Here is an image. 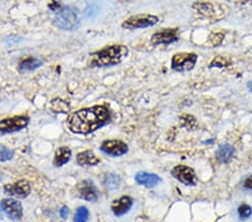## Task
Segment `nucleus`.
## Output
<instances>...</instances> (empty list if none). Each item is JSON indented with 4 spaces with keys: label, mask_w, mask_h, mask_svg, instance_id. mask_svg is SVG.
<instances>
[{
    "label": "nucleus",
    "mask_w": 252,
    "mask_h": 222,
    "mask_svg": "<svg viewBox=\"0 0 252 222\" xmlns=\"http://www.w3.org/2000/svg\"><path fill=\"white\" fill-rule=\"evenodd\" d=\"M110 121V112L103 106L81 109L68 117L67 126L75 134L88 135Z\"/></svg>",
    "instance_id": "1"
},
{
    "label": "nucleus",
    "mask_w": 252,
    "mask_h": 222,
    "mask_svg": "<svg viewBox=\"0 0 252 222\" xmlns=\"http://www.w3.org/2000/svg\"><path fill=\"white\" fill-rule=\"evenodd\" d=\"M128 55V48L124 45H112L92 54L93 66H112L123 62Z\"/></svg>",
    "instance_id": "2"
},
{
    "label": "nucleus",
    "mask_w": 252,
    "mask_h": 222,
    "mask_svg": "<svg viewBox=\"0 0 252 222\" xmlns=\"http://www.w3.org/2000/svg\"><path fill=\"white\" fill-rule=\"evenodd\" d=\"M55 25L64 31H75L80 26V15L75 8L66 6L56 11Z\"/></svg>",
    "instance_id": "3"
},
{
    "label": "nucleus",
    "mask_w": 252,
    "mask_h": 222,
    "mask_svg": "<svg viewBox=\"0 0 252 222\" xmlns=\"http://www.w3.org/2000/svg\"><path fill=\"white\" fill-rule=\"evenodd\" d=\"M159 22V18L157 16L149 14H139L131 16V17L125 20L123 24L124 28L127 30H137V28H147L152 27Z\"/></svg>",
    "instance_id": "4"
},
{
    "label": "nucleus",
    "mask_w": 252,
    "mask_h": 222,
    "mask_svg": "<svg viewBox=\"0 0 252 222\" xmlns=\"http://www.w3.org/2000/svg\"><path fill=\"white\" fill-rule=\"evenodd\" d=\"M197 55L194 53H178L174 55L172 60V67L177 72L190 71L195 66Z\"/></svg>",
    "instance_id": "5"
},
{
    "label": "nucleus",
    "mask_w": 252,
    "mask_h": 222,
    "mask_svg": "<svg viewBox=\"0 0 252 222\" xmlns=\"http://www.w3.org/2000/svg\"><path fill=\"white\" fill-rule=\"evenodd\" d=\"M194 9H196L201 15L205 16L207 18L220 19L224 17V10L223 6L215 5L211 2H195L193 5Z\"/></svg>",
    "instance_id": "6"
},
{
    "label": "nucleus",
    "mask_w": 252,
    "mask_h": 222,
    "mask_svg": "<svg viewBox=\"0 0 252 222\" xmlns=\"http://www.w3.org/2000/svg\"><path fill=\"white\" fill-rule=\"evenodd\" d=\"M30 119L25 116H17L0 121V132H14L25 128Z\"/></svg>",
    "instance_id": "7"
},
{
    "label": "nucleus",
    "mask_w": 252,
    "mask_h": 222,
    "mask_svg": "<svg viewBox=\"0 0 252 222\" xmlns=\"http://www.w3.org/2000/svg\"><path fill=\"white\" fill-rule=\"evenodd\" d=\"M172 174L181 183L185 185H195L197 183V177L195 175V173L192 168L184 165H177L175 166L172 171Z\"/></svg>",
    "instance_id": "8"
},
{
    "label": "nucleus",
    "mask_w": 252,
    "mask_h": 222,
    "mask_svg": "<svg viewBox=\"0 0 252 222\" xmlns=\"http://www.w3.org/2000/svg\"><path fill=\"white\" fill-rule=\"evenodd\" d=\"M0 208L6 213L7 217L15 221L20 220L23 217V205L19 201L13 199H5L0 202Z\"/></svg>",
    "instance_id": "9"
},
{
    "label": "nucleus",
    "mask_w": 252,
    "mask_h": 222,
    "mask_svg": "<svg viewBox=\"0 0 252 222\" xmlns=\"http://www.w3.org/2000/svg\"><path fill=\"white\" fill-rule=\"evenodd\" d=\"M3 190H5V193L8 195L24 199V197H26L31 193V185L27 181L22 180L15 182V183L5 185Z\"/></svg>",
    "instance_id": "10"
},
{
    "label": "nucleus",
    "mask_w": 252,
    "mask_h": 222,
    "mask_svg": "<svg viewBox=\"0 0 252 222\" xmlns=\"http://www.w3.org/2000/svg\"><path fill=\"white\" fill-rule=\"evenodd\" d=\"M101 149H102V152L105 153V154L113 157H118V156L125 155L126 153L128 152V146L127 144L124 143V141L113 139V140L103 141Z\"/></svg>",
    "instance_id": "11"
},
{
    "label": "nucleus",
    "mask_w": 252,
    "mask_h": 222,
    "mask_svg": "<svg viewBox=\"0 0 252 222\" xmlns=\"http://www.w3.org/2000/svg\"><path fill=\"white\" fill-rule=\"evenodd\" d=\"M178 39V30L177 28H166V30L158 31L157 33L152 36V42L154 45L159 44H170L176 42Z\"/></svg>",
    "instance_id": "12"
},
{
    "label": "nucleus",
    "mask_w": 252,
    "mask_h": 222,
    "mask_svg": "<svg viewBox=\"0 0 252 222\" xmlns=\"http://www.w3.org/2000/svg\"><path fill=\"white\" fill-rule=\"evenodd\" d=\"M78 191H79V195L84 200L90 201V202H94L97 200L96 189L90 181L81 182L78 187Z\"/></svg>",
    "instance_id": "13"
},
{
    "label": "nucleus",
    "mask_w": 252,
    "mask_h": 222,
    "mask_svg": "<svg viewBox=\"0 0 252 222\" xmlns=\"http://www.w3.org/2000/svg\"><path fill=\"white\" fill-rule=\"evenodd\" d=\"M132 199L130 196H121L111 205V209L116 216H124L132 207Z\"/></svg>",
    "instance_id": "14"
},
{
    "label": "nucleus",
    "mask_w": 252,
    "mask_h": 222,
    "mask_svg": "<svg viewBox=\"0 0 252 222\" xmlns=\"http://www.w3.org/2000/svg\"><path fill=\"white\" fill-rule=\"evenodd\" d=\"M136 182L138 184L144 185L146 188H154L161 182V179L156 174H150V173L140 172L136 175Z\"/></svg>",
    "instance_id": "15"
},
{
    "label": "nucleus",
    "mask_w": 252,
    "mask_h": 222,
    "mask_svg": "<svg viewBox=\"0 0 252 222\" xmlns=\"http://www.w3.org/2000/svg\"><path fill=\"white\" fill-rule=\"evenodd\" d=\"M76 161L83 166H93L100 163V159L92 151H85L76 156Z\"/></svg>",
    "instance_id": "16"
},
{
    "label": "nucleus",
    "mask_w": 252,
    "mask_h": 222,
    "mask_svg": "<svg viewBox=\"0 0 252 222\" xmlns=\"http://www.w3.org/2000/svg\"><path fill=\"white\" fill-rule=\"evenodd\" d=\"M71 149L68 147L62 146L60 147L58 151L55 152V156H54V165L55 166H62V165L66 164L68 160L71 159Z\"/></svg>",
    "instance_id": "17"
},
{
    "label": "nucleus",
    "mask_w": 252,
    "mask_h": 222,
    "mask_svg": "<svg viewBox=\"0 0 252 222\" xmlns=\"http://www.w3.org/2000/svg\"><path fill=\"white\" fill-rule=\"evenodd\" d=\"M234 155V148L229 144L222 145L219 147L217 152V159L221 161V163H227Z\"/></svg>",
    "instance_id": "18"
},
{
    "label": "nucleus",
    "mask_w": 252,
    "mask_h": 222,
    "mask_svg": "<svg viewBox=\"0 0 252 222\" xmlns=\"http://www.w3.org/2000/svg\"><path fill=\"white\" fill-rule=\"evenodd\" d=\"M43 64V61L37 58H25L22 60V62L19 63V71L25 72V71H32L35 68L39 67Z\"/></svg>",
    "instance_id": "19"
},
{
    "label": "nucleus",
    "mask_w": 252,
    "mask_h": 222,
    "mask_svg": "<svg viewBox=\"0 0 252 222\" xmlns=\"http://www.w3.org/2000/svg\"><path fill=\"white\" fill-rule=\"evenodd\" d=\"M119 182H120V179L116 174H107L104 176V180H103L104 185L109 190L117 189L119 187Z\"/></svg>",
    "instance_id": "20"
},
{
    "label": "nucleus",
    "mask_w": 252,
    "mask_h": 222,
    "mask_svg": "<svg viewBox=\"0 0 252 222\" xmlns=\"http://www.w3.org/2000/svg\"><path fill=\"white\" fill-rule=\"evenodd\" d=\"M68 104L65 101L61 100V99H56L53 100L51 103V109L54 112H67L68 111Z\"/></svg>",
    "instance_id": "21"
},
{
    "label": "nucleus",
    "mask_w": 252,
    "mask_h": 222,
    "mask_svg": "<svg viewBox=\"0 0 252 222\" xmlns=\"http://www.w3.org/2000/svg\"><path fill=\"white\" fill-rule=\"evenodd\" d=\"M89 215H90V213H89L88 208L80 207L75 212L74 222H88Z\"/></svg>",
    "instance_id": "22"
},
{
    "label": "nucleus",
    "mask_w": 252,
    "mask_h": 222,
    "mask_svg": "<svg viewBox=\"0 0 252 222\" xmlns=\"http://www.w3.org/2000/svg\"><path fill=\"white\" fill-rule=\"evenodd\" d=\"M231 64V60L227 58H223V56H218L215 58L212 62H211L210 66L211 67H226Z\"/></svg>",
    "instance_id": "23"
},
{
    "label": "nucleus",
    "mask_w": 252,
    "mask_h": 222,
    "mask_svg": "<svg viewBox=\"0 0 252 222\" xmlns=\"http://www.w3.org/2000/svg\"><path fill=\"white\" fill-rule=\"evenodd\" d=\"M238 213H239V217L241 218V219H248V218H250L252 215V209L250 205L242 204L241 207L238 209Z\"/></svg>",
    "instance_id": "24"
},
{
    "label": "nucleus",
    "mask_w": 252,
    "mask_h": 222,
    "mask_svg": "<svg viewBox=\"0 0 252 222\" xmlns=\"http://www.w3.org/2000/svg\"><path fill=\"white\" fill-rule=\"evenodd\" d=\"M14 152L10 151L9 148L0 146V161H6L13 159Z\"/></svg>",
    "instance_id": "25"
},
{
    "label": "nucleus",
    "mask_w": 252,
    "mask_h": 222,
    "mask_svg": "<svg viewBox=\"0 0 252 222\" xmlns=\"http://www.w3.org/2000/svg\"><path fill=\"white\" fill-rule=\"evenodd\" d=\"M182 124H183V126H185L186 128H189V129L193 128V126L195 125L194 117L189 116V115L183 116V117H182Z\"/></svg>",
    "instance_id": "26"
},
{
    "label": "nucleus",
    "mask_w": 252,
    "mask_h": 222,
    "mask_svg": "<svg viewBox=\"0 0 252 222\" xmlns=\"http://www.w3.org/2000/svg\"><path fill=\"white\" fill-rule=\"evenodd\" d=\"M243 187H245L246 190H249V191H252V176H248L245 180V183H243Z\"/></svg>",
    "instance_id": "27"
},
{
    "label": "nucleus",
    "mask_w": 252,
    "mask_h": 222,
    "mask_svg": "<svg viewBox=\"0 0 252 222\" xmlns=\"http://www.w3.org/2000/svg\"><path fill=\"white\" fill-rule=\"evenodd\" d=\"M68 212H70V210H68L67 207L62 208V210H61V212H60L61 218H63V219H66L67 216H68Z\"/></svg>",
    "instance_id": "28"
},
{
    "label": "nucleus",
    "mask_w": 252,
    "mask_h": 222,
    "mask_svg": "<svg viewBox=\"0 0 252 222\" xmlns=\"http://www.w3.org/2000/svg\"><path fill=\"white\" fill-rule=\"evenodd\" d=\"M249 89H250V91L252 92V82H249Z\"/></svg>",
    "instance_id": "29"
}]
</instances>
